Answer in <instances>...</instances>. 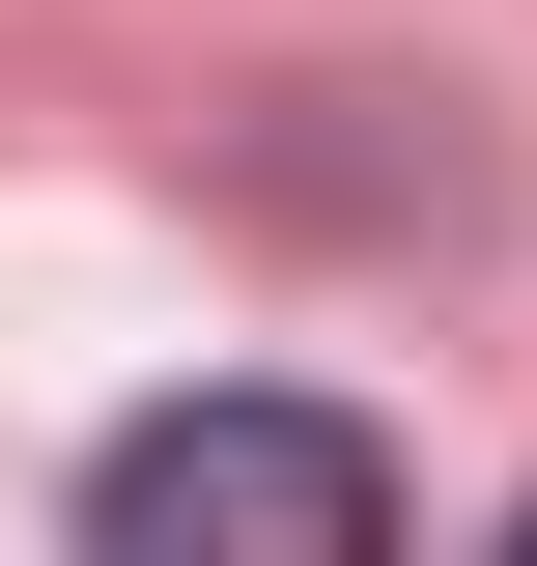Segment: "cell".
Returning a JSON list of instances; mask_svg holds the SVG:
<instances>
[{
    "label": "cell",
    "instance_id": "1",
    "mask_svg": "<svg viewBox=\"0 0 537 566\" xmlns=\"http://www.w3.org/2000/svg\"><path fill=\"white\" fill-rule=\"evenodd\" d=\"M85 538L114 566H368L397 538V424H339V397H141L85 453Z\"/></svg>",
    "mask_w": 537,
    "mask_h": 566
}]
</instances>
